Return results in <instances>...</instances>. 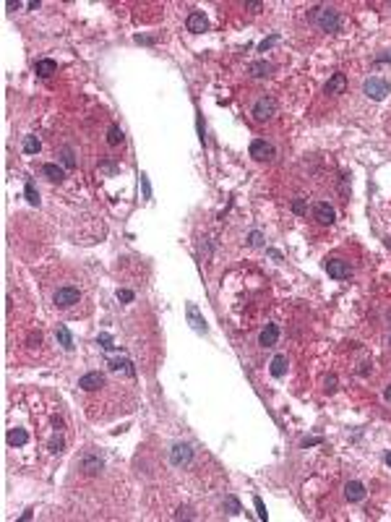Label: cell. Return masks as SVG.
Returning <instances> with one entry per match:
<instances>
[{
  "instance_id": "1",
  "label": "cell",
  "mask_w": 391,
  "mask_h": 522,
  "mask_svg": "<svg viewBox=\"0 0 391 522\" xmlns=\"http://www.w3.org/2000/svg\"><path fill=\"white\" fill-rule=\"evenodd\" d=\"M316 24H318L321 31H339V29H342V16H339L337 8L321 5L318 13H316Z\"/></svg>"
},
{
  "instance_id": "2",
  "label": "cell",
  "mask_w": 391,
  "mask_h": 522,
  "mask_svg": "<svg viewBox=\"0 0 391 522\" xmlns=\"http://www.w3.org/2000/svg\"><path fill=\"white\" fill-rule=\"evenodd\" d=\"M363 91H365V94H368V97H371V99H376V102H381V99H386V94H389V91H391V84H389V81H386V78H378V76H371V78H368V81H365V84H363Z\"/></svg>"
},
{
  "instance_id": "3",
  "label": "cell",
  "mask_w": 391,
  "mask_h": 522,
  "mask_svg": "<svg viewBox=\"0 0 391 522\" xmlns=\"http://www.w3.org/2000/svg\"><path fill=\"white\" fill-rule=\"evenodd\" d=\"M274 115H277V102H274L271 97L263 94V97H258L256 102H253V118H256V120L263 123V120H271Z\"/></svg>"
},
{
  "instance_id": "4",
  "label": "cell",
  "mask_w": 391,
  "mask_h": 522,
  "mask_svg": "<svg viewBox=\"0 0 391 522\" xmlns=\"http://www.w3.org/2000/svg\"><path fill=\"white\" fill-rule=\"evenodd\" d=\"M52 300H55V306L57 308H71V306H76L78 300H81V293H78L76 287H57L55 290V295H52Z\"/></svg>"
},
{
  "instance_id": "5",
  "label": "cell",
  "mask_w": 391,
  "mask_h": 522,
  "mask_svg": "<svg viewBox=\"0 0 391 522\" xmlns=\"http://www.w3.org/2000/svg\"><path fill=\"white\" fill-rule=\"evenodd\" d=\"M191 460H193V447H191V444L178 442L175 447L170 449V462H172L175 468H186Z\"/></svg>"
},
{
  "instance_id": "6",
  "label": "cell",
  "mask_w": 391,
  "mask_h": 522,
  "mask_svg": "<svg viewBox=\"0 0 391 522\" xmlns=\"http://www.w3.org/2000/svg\"><path fill=\"white\" fill-rule=\"evenodd\" d=\"M326 272L331 280H347V277L352 274V266L350 261H344V259H329L326 261Z\"/></svg>"
},
{
  "instance_id": "7",
  "label": "cell",
  "mask_w": 391,
  "mask_h": 522,
  "mask_svg": "<svg viewBox=\"0 0 391 522\" xmlns=\"http://www.w3.org/2000/svg\"><path fill=\"white\" fill-rule=\"evenodd\" d=\"M250 157L256 159V162H266V159L274 157V146L266 144L263 138H256V141L250 144Z\"/></svg>"
},
{
  "instance_id": "8",
  "label": "cell",
  "mask_w": 391,
  "mask_h": 522,
  "mask_svg": "<svg viewBox=\"0 0 391 522\" xmlns=\"http://www.w3.org/2000/svg\"><path fill=\"white\" fill-rule=\"evenodd\" d=\"M78 387H81L84 392H97L105 387V376L99 374V371H91V374H84L81 379H78Z\"/></svg>"
},
{
  "instance_id": "9",
  "label": "cell",
  "mask_w": 391,
  "mask_h": 522,
  "mask_svg": "<svg viewBox=\"0 0 391 522\" xmlns=\"http://www.w3.org/2000/svg\"><path fill=\"white\" fill-rule=\"evenodd\" d=\"M277 340H279V327H277V324H266V327L261 329V334H258V345L261 347H274Z\"/></svg>"
},
{
  "instance_id": "10",
  "label": "cell",
  "mask_w": 391,
  "mask_h": 522,
  "mask_svg": "<svg viewBox=\"0 0 391 522\" xmlns=\"http://www.w3.org/2000/svg\"><path fill=\"white\" fill-rule=\"evenodd\" d=\"M186 26H188V31H193V34H201V31L209 29V18H206L201 10H193V13L188 16V21H186Z\"/></svg>"
},
{
  "instance_id": "11",
  "label": "cell",
  "mask_w": 391,
  "mask_h": 522,
  "mask_svg": "<svg viewBox=\"0 0 391 522\" xmlns=\"http://www.w3.org/2000/svg\"><path fill=\"white\" fill-rule=\"evenodd\" d=\"M344 89H347V76H344V73H334L326 81V86H324L326 94H344Z\"/></svg>"
},
{
  "instance_id": "12",
  "label": "cell",
  "mask_w": 391,
  "mask_h": 522,
  "mask_svg": "<svg viewBox=\"0 0 391 522\" xmlns=\"http://www.w3.org/2000/svg\"><path fill=\"white\" fill-rule=\"evenodd\" d=\"M186 311H188V321H191V327H193L196 332H206V319L201 316L198 306H196V303H188V306H186Z\"/></svg>"
},
{
  "instance_id": "13",
  "label": "cell",
  "mask_w": 391,
  "mask_h": 522,
  "mask_svg": "<svg viewBox=\"0 0 391 522\" xmlns=\"http://www.w3.org/2000/svg\"><path fill=\"white\" fill-rule=\"evenodd\" d=\"M313 214H316V219H318L321 225H334V219H337V212L329 204H316Z\"/></svg>"
},
{
  "instance_id": "14",
  "label": "cell",
  "mask_w": 391,
  "mask_h": 522,
  "mask_svg": "<svg viewBox=\"0 0 391 522\" xmlns=\"http://www.w3.org/2000/svg\"><path fill=\"white\" fill-rule=\"evenodd\" d=\"M344 496H347L350 502H363V499H365V486L360 481H350L347 486H344Z\"/></svg>"
},
{
  "instance_id": "15",
  "label": "cell",
  "mask_w": 391,
  "mask_h": 522,
  "mask_svg": "<svg viewBox=\"0 0 391 522\" xmlns=\"http://www.w3.org/2000/svg\"><path fill=\"white\" fill-rule=\"evenodd\" d=\"M271 71H274V65L266 63V60H256V63L248 65V73H250L253 78H263V76H269Z\"/></svg>"
},
{
  "instance_id": "16",
  "label": "cell",
  "mask_w": 391,
  "mask_h": 522,
  "mask_svg": "<svg viewBox=\"0 0 391 522\" xmlns=\"http://www.w3.org/2000/svg\"><path fill=\"white\" fill-rule=\"evenodd\" d=\"M271 376L274 379H282L287 374V355H274V361H271Z\"/></svg>"
},
{
  "instance_id": "17",
  "label": "cell",
  "mask_w": 391,
  "mask_h": 522,
  "mask_svg": "<svg viewBox=\"0 0 391 522\" xmlns=\"http://www.w3.org/2000/svg\"><path fill=\"white\" fill-rule=\"evenodd\" d=\"M34 71H37V76H42V78H50V76L57 71V63H55V60H37Z\"/></svg>"
},
{
  "instance_id": "18",
  "label": "cell",
  "mask_w": 391,
  "mask_h": 522,
  "mask_svg": "<svg viewBox=\"0 0 391 522\" xmlns=\"http://www.w3.org/2000/svg\"><path fill=\"white\" fill-rule=\"evenodd\" d=\"M29 442V434L24 428H13V431H8V444L10 447H24Z\"/></svg>"
},
{
  "instance_id": "19",
  "label": "cell",
  "mask_w": 391,
  "mask_h": 522,
  "mask_svg": "<svg viewBox=\"0 0 391 522\" xmlns=\"http://www.w3.org/2000/svg\"><path fill=\"white\" fill-rule=\"evenodd\" d=\"M42 172H44V175H47L52 183H60V180L65 178V170H63L60 165H52V162H50V165H44Z\"/></svg>"
},
{
  "instance_id": "20",
  "label": "cell",
  "mask_w": 391,
  "mask_h": 522,
  "mask_svg": "<svg viewBox=\"0 0 391 522\" xmlns=\"http://www.w3.org/2000/svg\"><path fill=\"white\" fill-rule=\"evenodd\" d=\"M55 337H57V342H60V347H63V350H68V353L73 350V337H71V332H68L65 327H57Z\"/></svg>"
},
{
  "instance_id": "21",
  "label": "cell",
  "mask_w": 391,
  "mask_h": 522,
  "mask_svg": "<svg viewBox=\"0 0 391 522\" xmlns=\"http://www.w3.org/2000/svg\"><path fill=\"white\" fill-rule=\"evenodd\" d=\"M110 368L115 371V374H120V371H123V374H128V376H133V374H136V371H133V363H131V361H125V358H123V361H120V358L110 361Z\"/></svg>"
},
{
  "instance_id": "22",
  "label": "cell",
  "mask_w": 391,
  "mask_h": 522,
  "mask_svg": "<svg viewBox=\"0 0 391 522\" xmlns=\"http://www.w3.org/2000/svg\"><path fill=\"white\" fill-rule=\"evenodd\" d=\"M222 509H224L227 515H240V512H243V507H240L237 496H224L222 499Z\"/></svg>"
},
{
  "instance_id": "23",
  "label": "cell",
  "mask_w": 391,
  "mask_h": 522,
  "mask_svg": "<svg viewBox=\"0 0 391 522\" xmlns=\"http://www.w3.org/2000/svg\"><path fill=\"white\" fill-rule=\"evenodd\" d=\"M123 128L120 125H110V131H107V144L110 146H118V144H123Z\"/></svg>"
},
{
  "instance_id": "24",
  "label": "cell",
  "mask_w": 391,
  "mask_h": 522,
  "mask_svg": "<svg viewBox=\"0 0 391 522\" xmlns=\"http://www.w3.org/2000/svg\"><path fill=\"white\" fill-rule=\"evenodd\" d=\"M24 199H26L31 206H39V193H37V188H34V183H31V180L24 185Z\"/></svg>"
},
{
  "instance_id": "25",
  "label": "cell",
  "mask_w": 391,
  "mask_h": 522,
  "mask_svg": "<svg viewBox=\"0 0 391 522\" xmlns=\"http://www.w3.org/2000/svg\"><path fill=\"white\" fill-rule=\"evenodd\" d=\"M39 146H42V144H39L37 136H26V138H24V146H21V149H24V154H37Z\"/></svg>"
},
{
  "instance_id": "26",
  "label": "cell",
  "mask_w": 391,
  "mask_h": 522,
  "mask_svg": "<svg viewBox=\"0 0 391 522\" xmlns=\"http://www.w3.org/2000/svg\"><path fill=\"white\" fill-rule=\"evenodd\" d=\"M81 468H84L86 473H99V470H102V460H99V457H84Z\"/></svg>"
},
{
  "instance_id": "27",
  "label": "cell",
  "mask_w": 391,
  "mask_h": 522,
  "mask_svg": "<svg viewBox=\"0 0 391 522\" xmlns=\"http://www.w3.org/2000/svg\"><path fill=\"white\" fill-rule=\"evenodd\" d=\"M60 159H63V167H68V170H71V167H76L73 152H71V149H68V146H65V149H60Z\"/></svg>"
},
{
  "instance_id": "28",
  "label": "cell",
  "mask_w": 391,
  "mask_h": 522,
  "mask_svg": "<svg viewBox=\"0 0 391 522\" xmlns=\"http://www.w3.org/2000/svg\"><path fill=\"white\" fill-rule=\"evenodd\" d=\"M63 447H65L63 436H55L52 442H50V452H52V455H57V452H63Z\"/></svg>"
},
{
  "instance_id": "29",
  "label": "cell",
  "mask_w": 391,
  "mask_h": 522,
  "mask_svg": "<svg viewBox=\"0 0 391 522\" xmlns=\"http://www.w3.org/2000/svg\"><path fill=\"white\" fill-rule=\"evenodd\" d=\"M253 504H256V509H258V517H261V520H269V512H266V507H263L261 496H256V499H253Z\"/></svg>"
},
{
  "instance_id": "30",
  "label": "cell",
  "mask_w": 391,
  "mask_h": 522,
  "mask_svg": "<svg viewBox=\"0 0 391 522\" xmlns=\"http://www.w3.org/2000/svg\"><path fill=\"white\" fill-rule=\"evenodd\" d=\"M292 212H295V214H305V212H308L305 199H295V201H292Z\"/></svg>"
},
{
  "instance_id": "31",
  "label": "cell",
  "mask_w": 391,
  "mask_h": 522,
  "mask_svg": "<svg viewBox=\"0 0 391 522\" xmlns=\"http://www.w3.org/2000/svg\"><path fill=\"white\" fill-rule=\"evenodd\" d=\"M141 188H144V199H152V183H149V175H141Z\"/></svg>"
},
{
  "instance_id": "32",
  "label": "cell",
  "mask_w": 391,
  "mask_h": 522,
  "mask_svg": "<svg viewBox=\"0 0 391 522\" xmlns=\"http://www.w3.org/2000/svg\"><path fill=\"white\" fill-rule=\"evenodd\" d=\"M324 389H326L329 394H331V392L337 389V376H334V374H331V376H326V379H324Z\"/></svg>"
},
{
  "instance_id": "33",
  "label": "cell",
  "mask_w": 391,
  "mask_h": 522,
  "mask_svg": "<svg viewBox=\"0 0 391 522\" xmlns=\"http://www.w3.org/2000/svg\"><path fill=\"white\" fill-rule=\"evenodd\" d=\"M277 42H279V37H277V34H274V37H269V39H263V42L258 44V50H261V52H266V50L271 47V44H277Z\"/></svg>"
},
{
  "instance_id": "34",
  "label": "cell",
  "mask_w": 391,
  "mask_h": 522,
  "mask_svg": "<svg viewBox=\"0 0 391 522\" xmlns=\"http://www.w3.org/2000/svg\"><path fill=\"white\" fill-rule=\"evenodd\" d=\"M248 243H250V246H261V243H263V235L258 233V230H253V233L248 235Z\"/></svg>"
},
{
  "instance_id": "35",
  "label": "cell",
  "mask_w": 391,
  "mask_h": 522,
  "mask_svg": "<svg viewBox=\"0 0 391 522\" xmlns=\"http://www.w3.org/2000/svg\"><path fill=\"white\" fill-rule=\"evenodd\" d=\"M136 295L131 293V290H118V300H123V303H131Z\"/></svg>"
},
{
  "instance_id": "36",
  "label": "cell",
  "mask_w": 391,
  "mask_h": 522,
  "mask_svg": "<svg viewBox=\"0 0 391 522\" xmlns=\"http://www.w3.org/2000/svg\"><path fill=\"white\" fill-rule=\"evenodd\" d=\"M99 342H102V347H105V350H115V345H112V340L107 337V334H102Z\"/></svg>"
},
{
  "instance_id": "37",
  "label": "cell",
  "mask_w": 391,
  "mask_h": 522,
  "mask_svg": "<svg viewBox=\"0 0 391 522\" xmlns=\"http://www.w3.org/2000/svg\"><path fill=\"white\" fill-rule=\"evenodd\" d=\"M313 444H321V439H305V442H303V447H305V449H308V447H313Z\"/></svg>"
},
{
  "instance_id": "38",
  "label": "cell",
  "mask_w": 391,
  "mask_h": 522,
  "mask_svg": "<svg viewBox=\"0 0 391 522\" xmlns=\"http://www.w3.org/2000/svg\"><path fill=\"white\" fill-rule=\"evenodd\" d=\"M245 8H248V10H253V13H256V10H261V3H248Z\"/></svg>"
},
{
  "instance_id": "39",
  "label": "cell",
  "mask_w": 391,
  "mask_h": 522,
  "mask_svg": "<svg viewBox=\"0 0 391 522\" xmlns=\"http://www.w3.org/2000/svg\"><path fill=\"white\" fill-rule=\"evenodd\" d=\"M136 42H144V44H152L154 37H136Z\"/></svg>"
},
{
  "instance_id": "40",
  "label": "cell",
  "mask_w": 391,
  "mask_h": 522,
  "mask_svg": "<svg viewBox=\"0 0 391 522\" xmlns=\"http://www.w3.org/2000/svg\"><path fill=\"white\" fill-rule=\"evenodd\" d=\"M198 133H201V141H206V136H203V120H201V115H198Z\"/></svg>"
},
{
  "instance_id": "41",
  "label": "cell",
  "mask_w": 391,
  "mask_h": 522,
  "mask_svg": "<svg viewBox=\"0 0 391 522\" xmlns=\"http://www.w3.org/2000/svg\"><path fill=\"white\" fill-rule=\"evenodd\" d=\"M269 256H271V259H277V261H279V259H282V253H279V251H274V248H271V251H269Z\"/></svg>"
},
{
  "instance_id": "42",
  "label": "cell",
  "mask_w": 391,
  "mask_h": 522,
  "mask_svg": "<svg viewBox=\"0 0 391 522\" xmlns=\"http://www.w3.org/2000/svg\"><path fill=\"white\" fill-rule=\"evenodd\" d=\"M384 462H386V465H391V452H386V457H384Z\"/></svg>"
},
{
  "instance_id": "43",
  "label": "cell",
  "mask_w": 391,
  "mask_h": 522,
  "mask_svg": "<svg viewBox=\"0 0 391 522\" xmlns=\"http://www.w3.org/2000/svg\"><path fill=\"white\" fill-rule=\"evenodd\" d=\"M384 397H386V400H389V402H391V387H389V389H386V392H384Z\"/></svg>"
},
{
  "instance_id": "44",
  "label": "cell",
  "mask_w": 391,
  "mask_h": 522,
  "mask_svg": "<svg viewBox=\"0 0 391 522\" xmlns=\"http://www.w3.org/2000/svg\"><path fill=\"white\" fill-rule=\"evenodd\" d=\"M386 319H389V321H391V311H389V313H386Z\"/></svg>"
},
{
  "instance_id": "45",
  "label": "cell",
  "mask_w": 391,
  "mask_h": 522,
  "mask_svg": "<svg viewBox=\"0 0 391 522\" xmlns=\"http://www.w3.org/2000/svg\"><path fill=\"white\" fill-rule=\"evenodd\" d=\"M389 345H391V340H389Z\"/></svg>"
}]
</instances>
